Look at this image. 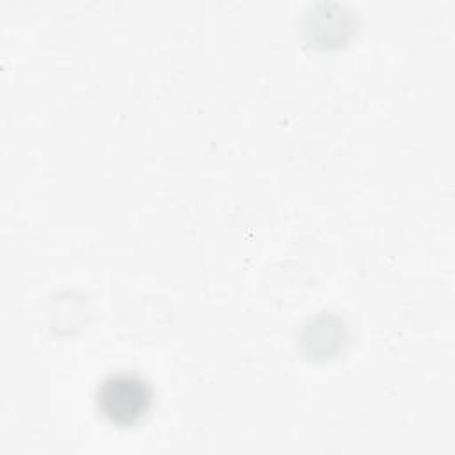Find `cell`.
Instances as JSON below:
<instances>
[{"label":"cell","mask_w":455,"mask_h":455,"mask_svg":"<svg viewBox=\"0 0 455 455\" xmlns=\"http://www.w3.org/2000/svg\"><path fill=\"white\" fill-rule=\"evenodd\" d=\"M151 405L148 382L133 373H116L98 387V407L101 414L121 427L139 421Z\"/></svg>","instance_id":"1"}]
</instances>
